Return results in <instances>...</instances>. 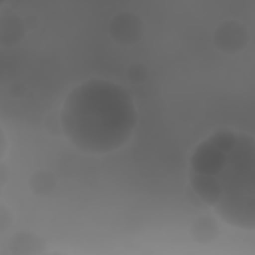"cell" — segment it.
I'll use <instances>...</instances> for the list:
<instances>
[{
    "instance_id": "1",
    "label": "cell",
    "mask_w": 255,
    "mask_h": 255,
    "mask_svg": "<svg viewBox=\"0 0 255 255\" xmlns=\"http://www.w3.org/2000/svg\"><path fill=\"white\" fill-rule=\"evenodd\" d=\"M189 189L227 225L255 231V137L217 129L199 141L189 157Z\"/></svg>"
},
{
    "instance_id": "2",
    "label": "cell",
    "mask_w": 255,
    "mask_h": 255,
    "mask_svg": "<svg viewBox=\"0 0 255 255\" xmlns=\"http://www.w3.org/2000/svg\"><path fill=\"white\" fill-rule=\"evenodd\" d=\"M58 114L62 135L76 149L92 155L122 149L137 126V108L131 92L104 78L74 86Z\"/></svg>"
},
{
    "instance_id": "3",
    "label": "cell",
    "mask_w": 255,
    "mask_h": 255,
    "mask_svg": "<svg viewBox=\"0 0 255 255\" xmlns=\"http://www.w3.org/2000/svg\"><path fill=\"white\" fill-rule=\"evenodd\" d=\"M247 40H249L247 28L235 20H227V22L219 24L213 34V42H215L217 50H221L225 54L241 52L247 46Z\"/></svg>"
},
{
    "instance_id": "4",
    "label": "cell",
    "mask_w": 255,
    "mask_h": 255,
    "mask_svg": "<svg viewBox=\"0 0 255 255\" xmlns=\"http://www.w3.org/2000/svg\"><path fill=\"white\" fill-rule=\"evenodd\" d=\"M141 34H143V22L139 20V16L131 12H120L110 22V36L122 46L135 44L141 38Z\"/></svg>"
},
{
    "instance_id": "5",
    "label": "cell",
    "mask_w": 255,
    "mask_h": 255,
    "mask_svg": "<svg viewBox=\"0 0 255 255\" xmlns=\"http://www.w3.org/2000/svg\"><path fill=\"white\" fill-rule=\"evenodd\" d=\"M46 249L44 241L32 233V231H18L12 239H10V245H8V251L10 253H16V255H30V253H42Z\"/></svg>"
},
{
    "instance_id": "6",
    "label": "cell",
    "mask_w": 255,
    "mask_h": 255,
    "mask_svg": "<svg viewBox=\"0 0 255 255\" xmlns=\"http://www.w3.org/2000/svg\"><path fill=\"white\" fill-rule=\"evenodd\" d=\"M24 38V24L16 14H6L0 24V40L2 46H14Z\"/></svg>"
},
{
    "instance_id": "7",
    "label": "cell",
    "mask_w": 255,
    "mask_h": 255,
    "mask_svg": "<svg viewBox=\"0 0 255 255\" xmlns=\"http://www.w3.org/2000/svg\"><path fill=\"white\" fill-rule=\"evenodd\" d=\"M54 187H56V177L50 171H36L30 177V189L36 195H48L54 191Z\"/></svg>"
},
{
    "instance_id": "8",
    "label": "cell",
    "mask_w": 255,
    "mask_h": 255,
    "mask_svg": "<svg viewBox=\"0 0 255 255\" xmlns=\"http://www.w3.org/2000/svg\"><path fill=\"white\" fill-rule=\"evenodd\" d=\"M193 229H203V231L193 233V237L197 241H203V243L205 241H213V237L217 235V227H215V221L211 217H199V219H195Z\"/></svg>"
},
{
    "instance_id": "9",
    "label": "cell",
    "mask_w": 255,
    "mask_h": 255,
    "mask_svg": "<svg viewBox=\"0 0 255 255\" xmlns=\"http://www.w3.org/2000/svg\"><path fill=\"white\" fill-rule=\"evenodd\" d=\"M10 223H12V213L8 211L6 205H0V233H6Z\"/></svg>"
},
{
    "instance_id": "10",
    "label": "cell",
    "mask_w": 255,
    "mask_h": 255,
    "mask_svg": "<svg viewBox=\"0 0 255 255\" xmlns=\"http://www.w3.org/2000/svg\"><path fill=\"white\" fill-rule=\"evenodd\" d=\"M0 137H2V159L6 157V147H8V143H6V131L4 129H0Z\"/></svg>"
},
{
    "instance_id": "11",
    "label": "cell",
    "mask_w": 255,
    "mask_h": 255,
    "mask_svg": "<svg viewBox=\"0 0 255 255\" xmlns=\"http://www.w3.org/2000/svg\"><path fill=\"white\" fill-rule=\"evenodd\" d=\"M6 179H8V175H6V165L2 163V187L6 185Z\"/></svg>"
}]
</instances>
